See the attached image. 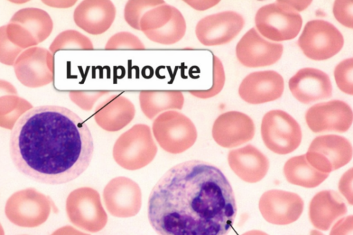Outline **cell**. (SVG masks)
<instances>
[{
    "instance_id": "6da1fadb",
    "label": "cell",
    "mask_w": 353,
    "mask_h": 235,
    "mask_svg": "<svg viewBox=\"0 0 353 235\" xmlns=\"http://www.w3.org/2000/svg\"><path fill=\"white\" fill-rule=\"evenodd\" d=\"M236 212L227 177L217 167L199 160L170 168L148 200V219L158 235H228Z\"/></svg>"
},
{
    "instance_id": "7a4b0ae2",
    "label": "cell",
    "mask_w": 353,
    "mask_h": 235,
    "mask_svg": "<svg viewBox=\"0 0 353 235\" xmlns=\"http://www.w3.org/2000/svg\"><path fill=\"white\" fill-rule=\"evenodd\" d=\"M93 151L85 121L62 106L32 108L18 120L10 135V156L17 169L45 184L77 178L89 166Z\"/></svg>"
},
{
    "instance_id": "3957f363",
    "label": "cell",
    "mask_w": 353,
    "mask_h": 235,
    "mask_svg": "<svg viewBox=\"0 0 353 235\" xmlns=\"http://www.w3.org/2000/svg\"><path fill=\"white\" fill-rule=\"evenodd\" d=\"M157 147L150 127L136 124L123 133L113 146L112 155L116 163L128 170L141 169L152 161Z\"/></svg>"
},
{
    "instance_id": "277c9868",
    "label": "cell",
    "mask_w": 353,
    "mask_h": 235,
    "mask_svg": "<svg viewBox=\"0 0 353 235\" xmlns=\"http://www.w3.org/2000/svg\"><path fill=\"white\" fill-rule=\"evenodd\" d=\"M153 135L160 147L171 154H180L190 148L197 139L196 128L185 114L168 110L154 120Z\"/></svg>"
},
{
    "instance_id": "5b68a950",
    "label": "cell",
    "mask_w": 353,
    "mask_h": 235,
    "mask_svg": "<svg viewBox=\"0 0 353 235\" xmlns=\"http://www.w3.org/2000/svg\"><path fill=\"white\" fill-rule=\"evenodd\" d=\"M52 29L53 21L47 12L26 8L13 14L6 25V34L12 43L24 50L43 42Z\"/></svg>"
},
{
    "instance_id": "8992f818",
    "label": "cell",
    "mask_w": 353,
    "mask_h": 235,
    "mask_svg": "<svg viewBox=\"0 0 353 235\" xmlns=\"http://www.w3.org/2000/svg\"><path fill=\"white\" fill-rule=\"evenodd\" d=\"M254 22L261 35L271 41H283L298 35L303 20L286 1H277L261 7L255 14Z\"/></svg>"
},
{
    "instance_id": "52a82bcc",
    "label": "cell",
    "mask_w": 353,
    "mask_h": 235,
    "mask_svg": "<svg viewBox=\"0 0 353 235\" xmlns=\"http://www.w3.org/2000/svg\"><path fill=\"white\" fill-rule=\"evenodd\" d=\"M261 138L272 152L284 155L296 150L302 140L299 123L288 112L272 110L263 116L261 125Z\"/></svg>"
},
{
    "instance_id": "ba28073f",
    "label": "cell",
    "mask_w": 353,
    "mask_h": 235,
    "mask_svg": "<svg viewBox=\"0 0 353 235\" xmlns=\"http://www.w3.org/2000/svg\"><path fill=\"white\" fill-rule=\"evenodd\" d=\"M139 28L150 41L172 45L184 37L186 22L179 9L164 3L148 10L140 20Z\"/></svg>"
},
{
    "instance_id": "9c48e42d",
    "label": "cell",
    "mask_w": 353,
    "mask_h": 235,
    "mask_svg": "<svg viewBox=\"0 0 353 235\" xmlns=\"http://www.w3.org/2000/svg\"><path fill=\"white\" fill-rule=\"evenodd\" d=\"M52 207L50 199L34 188L21 190L12 194L5 205L8 219L22 227H36L48 218Z\"/></svg>"
},
{
    "instance_id": "30bf717a",
    "label": "cell",
    "mask_w": 353,
    "mask_h": 235,
    "mask_svg": "<svg viewBox=\"0 0 353 235\" xmlns=\"http://www.w3.org/2000/svg\"><path fill=\"white\" fill-rule=\"evenodd\" d=\"M65 209L70 221L83 230L97 232L107 224L108 216L100 195L93 188L83 187L71 192L66 199Z\"/></svg>"
},
{
    "instance_id": "8fae6325",
    "label": "cell",
    "mask_w": 353,
    "mask_h": 235,
    "mask_svg": "<svg viewBox=\"0 0 353 235\" xmlns=\"http://www.w3.org/2000/svg\"><path fill=\"white\" fill-rule=\"evenodd\" d=\"M344 39L331 23L314 19L307 21L298 39V45L309 59L323 61L330 59L342 49Z\"/></svg>"
},
{
    "instance_id": "7c38bea8",
    "label": "cell",
    "mask_w": 353,
    "mask_h": 235,
    "mask_svg": "<svg viewBox=\"0 0 353 235\" xmlns=\"http://www.w3.org/2000/svg\"><path fill=\"white\" fill-rule=\"evenodd\" d=\"M350 141L339 135L316 136L305 154L307 162L316 170L328 174L347 165L352 158Z\"/></svg>"
},
{
    "instance_id": "4fadbf2b",
    "label": "cell",
    "mask_w": 353,
    "mask_h": 235,
    "mask_svg": "<svg viewBox=\"0 0 353 235\" xmlns=\"http://www.w3.org/2000/svg\"><path fill=\"white\" fill-rule=\"evenodd\" d=\"M13 67L17 79L26 87H42L54 81V56L44 48L26 49L18 56Z\"/></svg>"
},
{
    "instance_id": "5bb4252c",
    "label": "cell",
    "mask_w": 353,
    "mask_h": 235,
    "mask_svg": "<svg viewBox=\"0 0 353 235\" xmlns=\"http://www.w3.org/2000/svg\"><path fill=\"white\" fill-rule=\"evenodd\" d=\"M304 209V201L296 193L282 190H270L261 196L259 210L269 223L286 225L296 221Z\"/></svg>"
},
{
    "instance_id": "9a60e30c",
    "label": "cell",
    "mask_w": 353,
    "mask_h": 235,
    "mask_svg": "<svg viewBox=\"0 0 353 235\" xmlns=\"http://www.w3.org/2000/svg\"><path fill=\"white\" fill-rule=\"evenodd\" d=\"M243 16L234 11H223L208 15L196 25L195 34L199 42L206 46L229 43L243 28Z\"/></svg>"
},
{
    "instance_id": "2e32d148",
    "label": "cell",
    "mask_w": 353,
    "mask_h": 235,
    "mask_svg": "<svg viewBox=\"0 0 353 235\" xmlns=\"http://www.w3.org/2000/svg\"><path fill=\"white\" fill-rule=\"evenodd\" d=\"M308 127L314 133L325 132H345L351 127L353 112L351 107L341 100L316 103L305 112Z\"/></svg>"
},
{
    "instance_id": "e0dca14e",
    "label": "cell",
    "mask_w": 353,
    "mask_h": 235,
    "mask_svg": "<svg viewBox=\"0 0 353 235\" xmlns=\"http://www.w3.org/2000/svg\"><path fill=\"white\" fill-rule=\"evenodd\" d=\"M103 196L108 211L116 217L134 216L141 207V189L136 182L127 177L110 180L103 190Z\"/></svg>"
},
{
    "instance_id": "ac0fdd59",
    "label": "cell",
    "mask_w": 353,
    "mask_h": 235,
    "mask_svg": "<svg viewBox=\"0 0 353 235\" xmlns=\"http://www.w3.org/2000/svg\"><path fill=\"white\" fill-rule=\"evenodd\" d=\"M255 134L253 120L239 111H228L220 114L214 121L212 135L221 147L232 148L251 141Z\"/></svg>"
},
{
    "instance_id": "d6986e66",
    "label": "cell",
    "mask_w": 353,
    "mask_h": 235,
    "mask_svg": "<svg viewBox=\"0 0 353 235\" xmlns=\"http://www.w3.org/2000/svg\"><path fill=\"white\" fill-rule=\"evenodd\" d=\"M283 50L282 44L265 40L252 28L236 44V55L244 66L259 68L274 64L281 57Z\"/></svg>"
},
{
    "instance_id": "ffe728a7",
    "label": "cell",
    "mask_w": 353,
    "mask_h": 235,
    "mask_svg": "<svg viewBox=\"0 0 353 235\" xmlns=\"http://www.w3.org/2000/svg\"><path fill=\"white\" fill-rule=\"evenodd\" d=\"M284 90L282 76L274 70L254 72L239 87V94L246 103L261 104L279 99Z\"/></svg>"
},
{
    "instance_id": "44dd1931",
    "label": "cell",
    "mask_w": 353,
    "mask_h": 235,
    "mask_svg": "<svg viewBox=\"0 0 353 235\" xmlns=\"http://www.w3.org/2000/svg\"><path fill=\"white\" fill-rule=\"evenodd\" d=\"M288 85L294 97L305 104L330 98L332 94L329 76L313 68L299 70L290 79Z\"/></svg>"
},
{
    "instance_id": "7402d4cb",
    "label": "cell",
    "mask_w": 353,
    "mask_h": 235,
    "mask_svg": "<svg viewBox=\"0 0 353 235\" xmlns=\"http://www.w3.org/2000/svg\"><path fill=\"white\" fill-rule=\"evenodd\" d=\"M115 17V6L109 0L83 1L73 13L76 25L92 35L106 32L113 23Z\"/></svg>"
},
{
    "instance_id": "603a6c76",
    "label": "cell",
    "mask_w": 353,
    "mask_h": 235,
    "mask_svg": "<svg viewBox=\"0 0 353 235\" xmlns=\"http://www.w3.org/2000/svg\"><path fill=\"white\" fill-rule=\"evenodd\" d=\"M228 162L232 172L248 183L261 181L266 176L270 167L268 157L251 144L230 150Z\"/></svg>"
},
{
    "instance_id": "cb8c5ba5",
    "label": "cell",
    "mask_w": 353,
    "mask_h": 235,
    "mask_svg": "<svg viewBox=\"0 0 353 235\" xmlns=\"http://www.w3.org/2000/svg\"><path fill=\"white\" fill-rule=\"evenodd\" d=\"M347 212V208L343 199L332 190L319 192L309 204L310 221L315 228L322 231L328 230Z\"/></svg>"
},
{
    "instance_id": "d4e9b609",
    "label": "cell",
    "mask_w": 353,
    "mask_h": 235,
    "mask_svg": "<svg viewBox=\"0 0 353 235\" xmlns=\"http://www.w3.org/2000/svg\"><path fill=\"white\" fill-rule=\"evenodd\" d=\"M135 112L131 101L121 94H114L97 105L94 118L104 130L117 132L132 121Z\"/></svg>"
},
{
    "instance_id": "484cf974",
    "label": "cell",
    "mask_w": 353,
    "mask_h": 235,
    "mask_svg": "<svg viewBox=\"0 0 353 235\" xmlns=\"http://www.w3.org/2000/svg\"><path fill=\"white\" fill-rule=\"evenodd\" d=\"M139 103L144 115L152 119L161 112L181 110L184 96L179 90H142L139 93Z\"/></svg>"
},
{
    "instance_id": "4316f807",
    "label": "cell",
    "mask_w": 353,
    "mask_h": 235,
    "mask_svg": "<svg viewBox=\"0 0 353 235\" xmlns=\"http://www.w3.org/2000/svg\"><path fill=\"white\" fill-rule=\"evenodd\" d=\"M283 174L290 184L311 189L321 185L328 174L314 169L307 161L305 154L290 158L284 164Z\"/></svg>"
},
{
    "instance_id": "83f0119b",
    "label": "cell",
    "mask_w": 353,
    "mask_h": 235,
    "mask_svg": "<svg viewBox=\"0 0 353 235\" xmlns=\"http://www.w3.org/2000/svg\"><path fill=\"white\" fill-rule=\"evenodd\" d=\"M32 108L29 101L18 95L0 96V127L12 130L18 120Z\"/></svg>"
},
{
    "instance_id": "f1b7e54d",
    "label": "cell",
    "mask_w": 353,
    "mask_h": 235,
    "mask_svg": "<svg viewBox=\"0 0 353 235\" xmlns=\"http://www.w3.org/2000/svg\"><path fill=\"white\" fill-rule=\"evenodd\" d=\"M94 49L92 41L85 35L75 30H67L60 32L50 45L49 50L54 54L63 50Z\"/></svg>"
},
{
    "instance_id": "f546056e",
    "label": "cell",
    "mask_w": 353,
    "mask_h": 235,
    "mask_svg": "<svg viewBox=\"0 0 353 235\" xmlns=\"http://www.w3.org/2000/svg\"><path fill=\"white\" fill-rule=\"evenodd\" d=\"M165 3L162 0L128 1L124 8L123 16L132 28L140 30L139 22L142 16L149 10Z\"/></svg>"
},
{
    "instance_id": "4dcf8cb0",
    "label": "cell",
    "mask_w": 353,
    "mask_h": 235,
    "mask_svg": "<svg viewBox=\"0 0 353 235\" xmlns=\"http://www.w3.org/2000/svg\"><path fill=\"white\" fill-rule=\"evenodd\" d=\"M225 72L221 60L212 54V85L208 90H194L189 92L200 99H208L219 94L225 83Z\"/></svg>"
},
{
    "instance_id": "1f68e13d",
    "label": "cell",
    "mask_w": 353,
    "mask_h": 235,
    "mask_svg": "<svg viewBox=\"0 0 353 235\" xmlns=\"http://www.w3.org/2000/svg\"><path fill=\"white\" fill-rule=\"evenodd\" d=\"M105 49L112 50H145V47L138 37L122 31L113 34L106 42Z\"/></svg>"
},
{
    "instance_id": "d6a6232c",
    "label": "cell",
    "mask_w": 353,
    "mask_h": 235,
    "mask_svg": "<svg viewBox=\"0 0 353 235\" xmlns=\"http://www.w3.org/2000/svg\"><path fill=\"white\" fill-rule=\"evenodd\" d=\"M336 83L344 93L353 94V59H345L341 61L334 71Z\"/></svg>"
},
{
    "instance_id": "836d02e7",
    "label": "cell",
    "mask_w": 353,
    "mask_h": 235,
    "mask_svg": "<svg viewBox=\"0 0 353 235\" xmlns=\"http://www.w3.org/2000/svg\"><path fill=\"white\" fill-rule=\"evenodd\" d=\"M23 49L12 43L6 34V25L0 27V63L13 65L18 56Z\"/></svg>"
},
{
    "instance_id": "e575fe53",
    "label": "cell",
    "mask_w": 353,
    "mask_h": 235,
    "mask_svg": "<svg viewBox=\"0 0 353 235\" xmlns=\"http://www.w3.org/2000/svg\"><path fill=\"white\" fill-rule=\"evenodd\" d=\"M108 93V90H73L69 92V96L70 100L81 109L89 111L101 96Z\"/></svg>"
},
{
    "instance_id": "d590c367",
    "label": "cell",
    "mask_w": 353,
    "mask_h": 235,
    "mask_svg": "<svg viewBox=\"0 0 353 235\" xmlns=\"http://www.w3.org/2000/svg\"><path fill=\"white\" fill-rule=\"evenodd\" d=\"M353 1H335L333 5V14L336 19L344 26L353 28Z\"/></svg>"
},
{
    "instance_id": "8d00e7d4",
    "label": "cell",
    "mask_w": 353,
    "mask_h": 235,
    "mask_svg": "<svg viewBox=\"0 0 353 235\" xmlns=\"http://www.w3.org/2000/svg\"><path fill=\"white\" fill-rule=\"evenodd\" d=\"M338 188L347 203L353 205V169L347 170L339 179Z\"/></svg>"
},
{
    "instance_id": "74e56055",
    "label": "cell",
    "mask_w": 353,
    "mask_h": 235,
    "mask_svg": "<svg viewBox=\"0 0 353 235\" xmlns=\"http://www.w3.org/2000/svg\"><path fill=\"white\" fill-rule=\"evenodd\" d=\"M329 235H353V216H343L332 226Z\"/></svg>"
},
{
    "instance_id": "f35d334b",
    "label": "cell",
    "mask_w": 353,
    "mask_h": 235,
    "mask_svg": "<svg viewBox=\"0 0 353 235\" xmlns=\"http://www.w3.org/2000/svg\"><path fill=\"white\" fill-rule=\"evenodd\" d=\"M51 235H90L88 234L83 233L81 231L77 230L74 227L65 225L61 227L54 232H53Z\"/></svg>"
},
{
    "instance_id": "ab89813d",
    "label": "cell",
    "mask_w": 353,
    "mask_h": 235,
    "mask_svg": "<svg viewBox=\"0 0 353 235\" xmlns=\"http://www.w3.org/2000/svg\"><path fill=\"white\" fill-rule=\"evenodd\" d=\"M17 95V90L10 82L0 79V96L4 95Z\"/></svg>"
},
{
    "instance_id": "60d3db41",
    "label": "cell",
    "mask_w": 353,
    "mask_h": 235,
    "mask_svg": "<svg viewBox=\"0 0 353 235\" xmlns=\"http://www.w3.org/2000/svg\"><path fill=\"white\" fill-rule=\"evenodd\" d=\"M241 235H269V234L263 231H261V230L252 229V230H249L248 232H245Z\"/></svg>"
},
{
    "instance_id": "b9f144b4",
    "label": "cell",
    "mask_w": 353,
    "mask_h": 235,
    "mask_svg": "<svg viewBox=\"0 0 353 235\" xmlns=\"http://www.w3.org/2000/svg\"><path fill=\"white\" fill-rule=\"evenodd\" d=\"M310 235H324V234L321 230L315 229L310 231Z\"/></svg>"
},
{
    "instance_id": "7bdbcfd3",
    "label": "cell",
    "mask_w": 353,
    "mask_h": 235,
    "mask_svg": "<svg viewBox=\"0 0 353 235\" xmlns=\"http://www.w3.org/2000/svg\"><path fill=\"white\" fill-rule=\"evenodd\" d=\"M0 235H5L4 229L0 223Z\"/></svg>"
}]
</instances>
